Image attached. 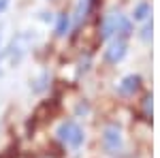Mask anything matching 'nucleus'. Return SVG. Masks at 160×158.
I'll return each mask as SVG.
<instances>
[{"mask_svg": "<svg viewBox=\"0 0 160 158\" xmlns=\"http://www.w3.org/2000/svg\"><path fill=\"white\" fill-rule=\"evenodd\" d=\"M58 137H60L62 143H66L68 147H79L83 143V130L75 122H62L58 126Z\"/></svg>", "mask_w": 160, "mask_h": 158, "instance_id": "obj_1", "label": "nucleus"}, {"mask_svg": "<svg viewBox=\"0 0 160 158\" xmlns=\"http://www.w3.org/2000/svg\"><path fill=\"white\" fill-rule=\"evenodd\" d=\"M141 37L145 38V41H148V38L152 37V24H145V28L141 30Z\"/></svg>", "mask_w": 160, "mask_h": 158, "instance_id": "obj_8", "label": "nucleus"}, {"mask_svg": "<svg viewBox=\"0 0 160 158\" xmlns=\"http://www.w3.org/2000/svg\"><path fill=\"white\" fill-rule=\"evenodd\" d=\"M124 54H126V43H124V38H118V41H113L109 45V49L105 51V58L109 62H120L124 58Z\"/></svg>", "mask_w": 160, "mask_h": 158, "instance_id": "obj_3", "label": "nucleus"}, {"mask_svg": "<svg viewBox=\"0 0 160 158\" xmlns=\"http://www.w3.org/2000/svg\"><path fill=\"white\" fill-rule=\"evenodd\" d=\"M141 84V79H139V75H128V77H124L122 84H120V94H132L137 88Z\"/></svg>", "mask_w": 160, "mask_h": 158, "instance_id": "obj_5", "label": "nucleus"}, {"mask_svg": "<svg viewBox=\"0 0 160 158\" xmlns=\"http://www.w3.org/2000/svg\"><path fill=\"white\" fill-rule=\"evenodd\" d=\"M102 145H105V150L109 154H115L122 147V133H120V128L115 124H111V126L105 128V133H102Z\"/></svg>", "mask_w": 160, "mask_h": 158, "instance_id": "obj_2", "label": "nucleus"}, {"mask_svg": "<svg viewBox=\"0 0 160 158\" xmlns=\"http://www.w3.org/2000/svg\"><path fill=\"white\" fill-rule=\"evenodd\" d=\"M68 24H71V19H68V15L66 13H62L60 17H58V26H56V34H66V30H68Z\"/></svg>", "mask_w": 160, "mask_h": 158, "instance_id": "obj_6", "label": "nucleus"}, {"mask_svg": "<svg viewBox=\"0 0 160 158\" xmlns=\"http://www.w3.org/2000/svg\"><path fill=\"white\" fill-rule=\"evenodd\" d=\"M148 15H149V4L148 2H141L135 9V19H145Z\"/></svg>", "mask_w": 160, "mask_h": 158, "instance_id": "obj_7", "label": "nucleus"}, {"mask_svg": "<svg viewBox=\"0 0 160 158\" xmlns=\"http://www.w3.org/2000/svg\"><path fill=\"white\" fill-rule=\"evenodd\" d=\"M7 7H9V0H0V13L4 11V9H7Z\"/></svg>", "mask_w": 160, "mask_h": 158, "instance_id": "obj_9", "label": "nucleus"}, {"mask_svg": "<svg viewBox=\"0 0 160 158\" xmlns=\"http://www.w3.org/2000/svg\"><path fill=\"white\" fill-rule=\"evenodd\" d=\"M118 15L120 13H109L102 19V24H100V38H109L111 34L118 32Z\"/></svg>", "mask_w": 160, "mask_h": 158, "instance_id": "obj_4", "label": "nucleus"}]
</instances>
